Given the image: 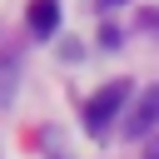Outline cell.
<instances>
[{
  "mask_svg": "<svg viewBox=\"0 0 159 159\" xmlns=\"http://www.w3.org/2000/svg\"><path fill=\"white\" fill-rule=\"evenodd\" d=\"M159 124V84H149L144 94H139V104L129 109V119H124V134L129 139H139V134H149Z\"/></svg>",
  "mask_w": 159,
  "mask_h": 159,
  "instance_id": "2",
  "label": "cell"
},
{
  "mask_svg": "<svg viewBox=\"0 0 159 159\" xmlns=\"http://www.w3.org/2000/svg\"><path fill=\"white\" fill-rule=\"evenodd\" d=\"M99 5H114V0H99Z\"/></svg>",
  "mask_w": 159,
  "mask_h": 159,
  "instance_id": "5",
  "label": "cell"
},
{
  "mask_svg": "<svg viewBox=\"0 0 159 159\" xmlns=\"http://www.w3.org/2000/svg\"><path fill=\"white\" fill-rule=\"evenodd\" d=\"M10 94H15V60L0 65V104H10Z\"/></svg>",
  "mask_w": 159,
  "mask_h": 159,
  "instance_id": "4",
  "label": "cell"
},
{
  "mask_svg": "<svg viewBox=\"0 0 159 159\" xmlns=\"http://www.w3.org/2000/svg\"><path fill=\"white\" fill-rule=\"evenodd\" d=\"M124 99H129V80H109V84H104V89L84 104V129H89V134H104V129H109V119L119 114V104H124Z\"/></svg>",
  "mask_w": 159,
  "mask_h": 159,
  "instance_id": "1",
  "label": "cell"
},
{
  "mask_svg": "<svg viewBox=\"0 0 159 159\" xmlns=\"http://www.w3.org/2000/svg\"><path fill=\"white\" fill-rule=\"evenodd\" d=\"M30 25H35L40 35H50V30L60 25V0H35V5H30Z\"/></svg>",
  "mask_w": 159,
  "mask_h": 159,
  "instance_id": "3",
  "label": "cell"
}]
</instances>
